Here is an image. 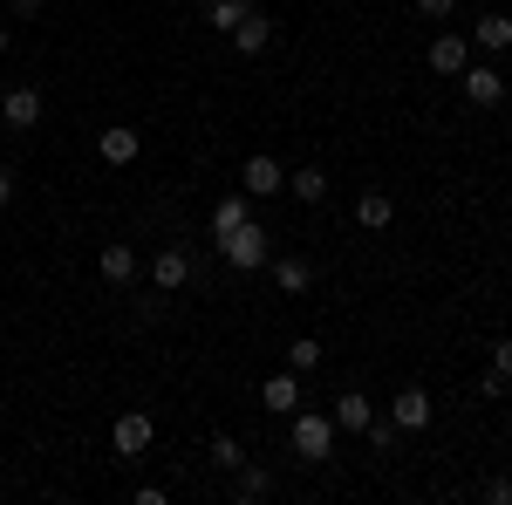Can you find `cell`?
<instances>
[{"mask_svg": "<svg viewBox=\"0 0 512 505\" xmlns=\"http://www.w3.org/2000/svg\"><path fill=\"white\" fill-rule=\"evenodd\" d=\"M335 417L328 410H294V424H287V444H294V458H308V465H328L335 458Z\"/></svg>", "mask_w": 512, "mask_h": 505, "instance_id": "obj_1", "label": "cell"}, {"mask_svg": "<svg viewBox=\"0 0 512 505\" xmlns=\"http://www.w3.org/2000/svg\"><path fill=\"white\" fill-rule=\"evenodd\" d=\"M267 226H260V219H246V226H233V233L219 239V260H226V267L233 273H253V267H267V260H274V246H267Z\"/></svg>", "mask_w": 512, "mask_h": 505, "instance_id": "obj_2", "label": "cell"}, {"mask_svg": "<svg viewBox=\"0 0 512 505\" xmlns=\"http://www.w3.org/2000/svg\"><path fill=\"white\" fill-rule=\"evenodd\" d=\"M458 89H465V103H478V110H499L512 96L506 69H492V62H465V76H458Z\"/></svg>", "mask_w": 512, "mask_h": 505, "instance_id": "obj_3", "label": "cell"}, {"mask_svg": "<svg viewBox=\"0 0 512 505\" xmlns=\"http://www.w3.org/2000/svg\"><path fill=\"white\" fill-rule=\"evenodd\" d=\"M239 192L246 198H280L287 192V164H274L267 151H253L246 164H239Z\"/></svg>", "mask_w": 512, "mask_h": 505, "instance_id": "obj_4", "label": "cell"}, {"mask_svg": "<svg viewBox=\"0 0 512 505\" xmlns=\"http://www.w3.org/2000/svg\"><path fill=\"white\" fill-rule=\"evenodd\" d=\"M151 437H158V424H151L144 410H123L117 424H110V451L130 465V458H144V451H151Z\"/></svg>", "mask_w": 512, "mask_h": 505, "instance_id": "obj_5", "label": "cell"}, {"mask_svg": "<svg viewBox=\"0 0 512 505\" xmlns=\"http://www.w3.org/2000/svg\"><path fill=\"white\" fill-rule=\"evenodd\" d=\"M431 417H437V403H431V389H396L390 396V424L396 430H431Z\"/></svg>", "mask_w": 512, "mask_h": 505, "instance_id": "obj_6", "label": "cell"}, {"mask_svg": "<svg viewBox=\"0 0 512 505\" xmlns=\"http://www.w3.org/2000/svg\"><path fill=\"white\" fill-rule=\"evenodd\" d=\"M151 287H158V294H185V287H192V253H185V246H158Z\"/></svg>", "mask_w": 512, "mask_h": 505, "instance_id": "obj_7", "label": "cell"}, {"mask_svg": "<svg viewBox=\"0 0 512 505\" xmlns=\"http://www.w3.org/2000/svg\"><path fill=\"white\" fill-rule=\"evenodd\" d=\"M0 123H7V130H35L41 123V89L35 82H14V89L0 96Z\"/></svg>", "mask_w": 512, "mask_h": 505, "instance_id": "obj_8", "label": "cell"}, {"mask_svg": "<svg viewBox=\"0 0 512 505\" xmlns=\"http://www.w3.org/2000/svg\"><path fill=\"white\" fill-rule=\"evenodd\" d=\"M260 403H267L274 417H294V410H301V376H294V369H274V376L260 383Z\"/></svg>", "mask_w": 512, "mask_h": 505, "instance_id": "obj_9", "label": "cell"}, {"mask_svg": "<svg viewBox=\"0 0 512 505\" xmlns=\"http://www.w3.org/2000/svg\"><path fill=\"white\" fill-rule=\"evenodd\" d=\"M96 157H103L110 171H123V164H137V157H144V137L117 123V130H103V137H96Z\"/></svg>", "mask_w": 512, "mask_h": 505, "instance_id": "obj_10", "label": "cell"}, {"mask_svg": "<svg viewBox=\"0 0 512 505\" xmlns=\"http://www.w3.org/2000/svg\"><path fill=\"white\" fill-rule=\"evenodd\" d=\"M233 48H239V55H267V48H274V14L246 7V21L233 28Z\"/></svg>", "mask_w": 512, "mask_h": 505, "instance_id": "obj_11", "label": "cell"}, {"mask_svg": "<svg viewBox=\"0 0 512 505\" xmlns=\"http://www.w3.org/2000/svg\"><path fill=\"white\" fill-rule=\"evenodd\" d=\"M96 273H103L110 287H130V280H137V246H123V239H110V246L96 253Z\"/></svg>", "mask_w": 512, "mask_h": 505, "instance_id": "obj_12", "label": "cell"}, {"mask_svg": "<svg viewBox=\"0 0 512 505\" xmlns=\"http://www.w3.org/2000/svg\"><path fill=\"white\" fill-rule=\"evenodd\" d=\"M424 62H431L437 76H465V62H472V41H465V35H437Z\"/></svg>", "mask_w": 512, "mask_h": 505, "instance_id": "obj_13", "label": "cell"}, {"mask_svg": "<svg viewBox=\"0 0 512 505\" xmlns=\"http://www.w3.org/2000/svg\"><path fill=\"white\" fill-rule=\"evenodd\" d=\"M472 48H485V55H512V14H478L472 21Z\"/></svg>", "mask_w": 512, "mask_h": 505, "instance_id": "obj_14", "label": "cell"}, {"mask_svg": "<svg viewBox=\"0 0 512 505\" xmlns=\"http://www.w3.org/2000/svg\"><path fill=\"white\" fill-rule=\"evenodd\" d=\"M390 219H396L390 192H362L355 198V226H362V233H390Z\"/></svg>", "mask_w": 512, "mask_h": 505, "instance_id": "obj_15", "label": "cell"}, {"mask_svg": "<svg viewBox=\"0 0 512 505\" xmlns=\"http://www.w3.org/2000/svg\"><path fill=\"white\" fill-rule=\"evenodd\" d=\"M328 417H335V430H369V417H376V403H369L362 389H342Z\"/></svg>", "mask_w": 512, "mask_h": 505, "instance_id": "obj_16", "label": "cell"}, {"mask_svg": "<svg viewBox=\"0 0 512 505\" xmlns=\"http://www.w3.org/2000/svg\"><path fill=\"white\" fill-rule=\"evenodd\" d=\"M287 198H301V205H328V171H321V164L287 171Z\"/></svg>", "mask_w": 512, "mask_h": 505, "instance_id": "obj_17", "label": "cell"}, {"mask_svg": "<svg viewBox=\"0 0 512 505\" xmlns=\"http://www.w3.org/2000/svg\"><path fill=\"white\" fill-rule=\"evenodd\" d=\"M246 219H253V198H246V192H226L219 205H212V239H226L233 226H246Z\"/></svg>", "mask_w": 512, "mask_h": 505, "instance_id": "obj_18", "label": "cell"}, {"mask_svg": "<svg viewBox=\"0 0 512 505\" xmlns=\"http://www.w3.org/2000/svg\"><path fill=\"white\" fill-rule=\"evenodd\" d=\"M274 287L280 294H308V287H315V267H308L301 253H287V260H274Z\"/></svg>", "mask_w": 512, "mask_h": 505, "instance_id": "obj_19", "label": "cell"}, {"mask_svg": "<svg viewBox=\"0 0 512 505\" xmlns=\"http://www.w3.org/2000/svg\"><path fill=\"white\" fill-rule=\"evenodd\" d=\"M267 492H274V471H260V465H239L233 471V499L239 505H260Z\"/></svg>", "mask_w": 512, "mask_h": 505, "instance_id": "obj_20", "label": "cell"}, {"mask_svg": "<svg viewBox=\"0 0 512 505\" xmlns=\"http://www.w3.org/2000/svg\"><path fill=\"white\" fill-rule=\"evenodd\" d=\"M246 7H253V0H205V21H212L219 35H233L239 21H246Z\"/></svg>", "mask_w": 512, "mask_h": 505, "instance_id": "obj_21", "label": "cell"}, {"mask_svg": "<svg viewBox=\"0 0 512 505\" xmlns=\"http://www.w3.org/2000/svg\"><path fill=\"white\" fill-rule=\"evenodd\" d=\"M287 369H294V376H315V369H321V342H315V335L287 342Z\"/></svg>", "mask_w": 512, "mask_h": 505, "instance_id": "obj_22", "label": "cell"}, {"mask_svg": "<svg viewBox=\"0 0 512 505\" xmlns=\"http://www.w3.org/2000/svg\"><path fill=\"white\" fill-rule=\"evenodd\" d=\"M212 465H219V471H239V465H246V444H239L233 430H219V437H212Z\"/></svg>", "mask_w": 512, "mask_h": 505, "instance_id": "obj_23", "label": "cell"}, {"mask_svg": "<svg viewBox=\"0 0 512 505\" xmlns=\"http://www.w3.org/2000/svg\"><path fill=\"white\" fill-rule=\"evenodd\" d=\"M492 376H506V383H512V335H506V342H492Z\"/></svg>", "mask_w": 512, "mask_h": 505, "instance_id": "obj_24", "label": "cell"}, {"mask_svg": "<svg viewBox=\"0 0 512 505\" xmlns=\"http://www.w3.org/2000/svg\"><path fill=\"white\" fill-rule=\"evenodd\" d=\"M451 7H458V0H417V14H424V21H451Z\"/></svg>", "mask_w": 512, "mask_h": 505, "instance_id": "obj_25", "label": "cell"}, {"mask_svg": "<svg viewBox=\"0 0 512 505\" xmlns=\"http://www.w3.org/2000/svg\"><path fill=\"white\" fill-rule=\"evenodd\" d=\"M485 499H492V505H512V478H492V485H485Z\"/></svg>", "mask_w": 512, "mask_h": 505, "instance_id": "obj_26", "label": "cell"}, {"mask_svg": "<svg viewBox=\"0 0 512 505\" xmlns=\"http://www.w3.org/2000/svg\"><path fill=\"white\" fill-rule=\"evenodd\" d=\"M7 14H21V21H35V14H41V0H7Z\"/></svg>", "mask_w": 512, "mask_h": 505, "instance_id": "obj_27", "label": "cell"}, {"mask_svg": "<svg viewBox=\"0 0 512 505\" xmlns=\"http://www.w3.org/2000/svg\"><path fill=\"white\" fill-rule=\"evenodd\" d=\"M7 198H14V171L0 164V205H7Z\"/></svg>", "mask_w": 512, "mask_h": 505, "instance_id": "obj_28", "label": "cell"}, {"mask_svg": "<svg viewBox=\"0 0 512 505\" xmlns=\"http://www.w3.org/2000/svg\"><path fill=\"white\" fill-rule=\"evenodd\" d=\"M7 48H14V28H7V21H0V55H7Z\"/></svg>", "mask_w": 512, "mask_h": 505, "instance_id": "obj_29", "label": "cell"}, {"mask_svg": "<svg viewBox=\"0 0 512 505\" xmlns=\"http://www.w3.org/2000/svg\"><path fill=\"white\" fill-rule=\"evenodd\" d=\"M506 82H512V69H506Z\"/></svg>", "mask_w": 512, "mask_h": 505, "instance_id": "obj_30", "label": "cell"}]
</instances>
